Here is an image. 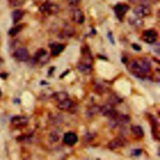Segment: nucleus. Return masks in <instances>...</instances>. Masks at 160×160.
Wrapping results in <instances>:
<instances>
[{"mask_svg":"<svg viewBox=\"0 0 160 160\" xmlns=\"http://www.w3.org/2000/svg\"><path fill=\"white\" fill-rule=\"evenodd\" d=\"M142 3L147 4V5H150V4H156L159 0H142Z\"/></svg>","mask_w":160,"mask_h":160,"instance_id":"c756f323","label":"nucleus"},{"mask_svg":"<svg viewBox=\"0 0 160 160\" xmlns=\"http://www.w3.org/2000/svg\"><path fill=\"white\" fill-rule=\"evenodd\" d=\"M14 58L21 62H26L29 58V53L26 48H19L13 53Z\"/></svg>","mask_w":160,"mask_h":160,"instance_id":"f8f14e48","label":"nucleus"},{"mask_svg":"<svg viewBox=\"0 0 160 160\" xmlns=\"http://www.w3.org/2000/svg\"><path fill=\"white\" fill-rule=\"evenodd\" d=\"M62 34L65 37L66 36L69 37L74 34V29L71 27H66L63 29Z\"/></svg>","mask_w":160,"mask_h":160,"instance_id":"a878e982","label":"nucleus"},{"mask_svg":"<svg viewBox=\"0 0 160 160\" xmlns=\"http://www.w3.org/2000/svg\"><path fill=\"white\" fill-rule=\"evenodd\" d=\"M142 151L141 149H135L132 150V154L134 156H139L141 154Z\"/></svg>","mask_w":160,"mask_h":160,"instance_id":"c85d7f7f","label":"nucleus"},{"mask_svg":"<svg viewBox=\"0 0 160 160\" xmlns=\"http://www.w3.org/2000/svg\"><path fill=\"white\" fill-rule=\"evenodd\" d=\"M108 38H109V41H110L112 44H114V38H113V36H112L111 32H108Z\"/></svg>","mask_w":160,"mask_h":160,"instance_id":"473e14b6","label":"nucleus"},{"mask_svg":"<svg viewBox=\"0 0 160 160\" xmlns=\"http://www.w3.org/2000/svg\"><path fill=\"white\" fill-rule=\"evenodd\" d=\"M81 58L77 64L78 69L82 73L88 74L92 70L93 58L88 46L84 45L81 48Z\"/></svg>","mask_w":160,"mask_h":160,"instance_id":"f03ea898","label":"nucleus"},{"mask_svg":"<svg viewBox=\"0 0 160 160\" xmlns=\"http://www.w3.org/2000/svg\"><path fill=\"white\" fill-rule=\"evenodd\" d=\"M94 137H95L94 134L91 133V132H88L84 136V142H90L94 139Z\"/></svg>","mask_w":160,"mask_h":160,"instance_id":"bb28decb","label":"nucleus"},{"mask_svg":"<svg viewBox=\"0 0 160 160\" xmlns=\"http://www.w3.org/2000/svg\"><path fill=\"white\" fill-rule=\"evenodd\" d=\"M151 66L150 60L147 58L134 59L127 64V69L134 76L144 79L147 77Z\"/></svg>","mask_w":160,"mask_h":160,"instance_id":"f257e3e1","label":"nucleus"},{"mask_svg":"<svg viewBox=\"0 0 160 160\" xmlns=\"http://www.w3.org/2000/svg\"><path fill=\"white\" fill-rule=\"evenodd\" d=\"M11 122L15 127L22 128L28 124L29 119L24 116H15L11 118Z\"/></svg>","mask_w":160,"mask_h":160,"instance_id":"4468645a","label":"nucleus"},{"mask_svg":"<svg viewBox=\"0 0 160 160\" xmlns=\"http://www.w3.org/2000/svg\"><path fill=\"white\" fill-rule=\"evenodd\" d=\"M62 141L65 144L69 146H72L78 142V137L75 132L69 131L64 134Z\"/></svg>","mask_w":160,"mask_h":160,"instance_id":"ddd939ff","label":"nucleus"},{"mask_svg":"<svg viewBox=\"0 0 160 160\" xmlns=\"http://www.w3.org/2000/svg\"><path fill=\"white\" fill-rule=\"evenodd\" d=\"M99 58H100V59H104V60L107 59V58H106V56H103V55H99Z\"/></svg>","mask_w":160,"mask_h":160,"instance_id":"e433bc0d","label":"nucleus"},{"mask_svg":"<svg viewBox=\"0 0 160 160\" xmlns=\"http://www.w3.org/2000/svg\"><path fill=\"white\" fill-rule=\"evenodd\" d=\"M133 12L136 16L139 18H143L151 14V9L149 5L142 3L136 6L133 9Z\"/></svg>","mask_w":160,"mask_h":160,"instance_id":"1a4fd4ad","label":"nucleus"},{"mask_svg":"<svg viewBox=\"0 0 160 160\" xmlns=\"http://www.w3.org/2000/svg\"><path fill=\"white\" fill-rule=\"evenodd\" d=\"M48 82H46V81H42L41 82V84H42V85H44V84H48Z\"/></svg>","mask_w":160,"mask_h":160,"instance_id":"4c0bfd02","label":"nucleus"},{"mask_svg":"<svg viewBox=\"0 0 160 160\" xmlns=\"http://www.w3.org/2000/svg\"><path fill=\"white\" fill-rule=\"evenodd\" d=\"M100 108L101 106H98V105H92L91 106H90L86 111V114L88 117H93L95 115H96L98 112H100Z\"/></svg>","mask_w":160,"mask_h":160,"instance_id":"4be33fe9","label":"nucleus"},{"mask_svg":"<svg viewBox=\"0 0 160 160\" xmlns=\"http://www.w3.org/2000/svg\"><path fill=\"white\" fill-rule=\"evenodd\" d=\"M51 98L57 102H60L66 98H68V94L65 91H61V92H53L51 95Z\"/></svg>","mask_w":160,"mask_h":160,"instance_id":"aec40b11","label":"nucleus"},{"mask_svg":"<svg viewBox=\"0 0 160 160\" xmlns=\"http://www.w3.org/2000/svg\"><path fill=\"white\" fill-rule=\"evenodd\" d=\"M49 60V56L48 51L44 48L38 49L34 53L32 57V62L34 64L44 65L48 62Z\"/></svg>","mask_w":160,"mask_h":160,"instance_id":"20e7f679","label":"nucleus"},{"mask_svg":"<svg viewBox=\"0 0 160 160\" xmlns=\"http://www.w3.org/2000/svg\"><path fill=\"white\" fill-rule=\"evenodd\" d=\"M72 20L77 24H82L85 20V16L83 12L78 8H76L72 11Z\"/></svg>","mask_w":160,"mask_h":160,"instance_id":"dca6fc26","label":"nucleus"},{"mask_svg":"<svg viewBox=\"0 0 160 160\" xmlns=\"http://www.w3.org/2000/svg\"><path fill=\"white\" fill-rule=\"evenodd\" d=\"M131 118L129 115L118 112L114 117L110 118L108 121L109 126L112 128H116L118 126H123L130 122Z\"/></svg>","mask_w":160,"mask_h":160,"instance_id":"7ed1b4c3","label":"nucleus"},{"mask_svg":"<svg viewBox=\"0 0 160 160\" xmlns=\"http://www.w3.org/2000/svg\"><path fill=\"white\" fill-rule=\"evenodd\" d=\"M148 118L151 124V132L154 140L159 141V123L158 119L151 114H148Z\"/></svg>","mask_w":160,"mask_h":160,"instance_id":"423d86ee","label":"nucleus"},{"mask_svg":"<svg viewBox=\"0 0 160 160\" xmlns=\"http://www.w3.org/2000/svg\"><path fill=\"white\" fill-rule=\"evenodd\" d=\"M49 138L53 142L58 141V140L59 139V136L56 132H51L49 134Z\"/></svg>","mask_w":160,"mask_h":160,"instance_id":"cd10ccee","label":"nucleus"},{"mask_svg":"<svg viewBox=\"0 0 160 160\" xmlns=\"http://www.w3.org/2000/svg\"><path fill=\"white\" fill-rule=\"evenodd\" d=\"M122 99L120 97H119L118 96H117L114 94L111 95L108 99V103H109L114 106L122 102Z\"/></svg>","mask_w":160,"mask_h":160,"instance_id":"5701e85b","label":"nucleus"},{"mask_svg":"<svg viewBox=\"0 0 160 160\" xmlns=\"http://www.w3.org/2000/svg\"><path fill=\"white\" fill-rule=\"evenodd\" d=\"M49 47L51 51V55L52 56H58L65 49V45L62 43H58L56 42H51L49 44Z\"/></svg>","mask_w":160,"mask_h":160,"instance_id":"2eb2a0df","label":"nucleus"},{"mask_svg":"<svg viewBox=\"0 0 160 160\" xmlns=\"http://www.w3.org/2000/svg\"><path fill=\"white\" fill-rule=\"evenodd\" d=\"M1 91H0V96H1Z\"/></svg>","mask_w":160,"mask_h":160,"instance_id":"58836bf2","label":"nucleus"},{"mask_svg":"<svg viewBox=\"0 0 160 160\" xmlns=\"http://www.w3.org/2000/svg\"><path fill=\"white\" fill-rule=\"evenodd\" d=\"M9 4L12 7H19L24 4L26 0H8Z\"/></svg>","mask_w":160,"mask_h":160,"instance_id":"393cba45","label":"nucleus"},{"mask_svg":"<svg viewBox=\"0 0 160 160\" xmlns=\"http://www.w3.org/2000/svg\"><path fill=\"white\" fill-rule=\"evenodd\" d=\"M121 62L123 63V64H127V62H128V59L126 56H123L122 58H121Z\"/></svg>","mask_w":160,"mask_h":160,"instance_id":"f704fd0d","label":"nucleus"},{"mask_svg":"<svg viewBox=\"0 0 160 160\" xmlns=\"http://www.w3.org/2000/svg\"><path fill=\"white\" fill-rule=\"evenodd\" d=\"M59 11V8L56 4L49 2V1H46L42 2L39 6V11L47 15H53L56 14Z\"/></svg>","mask_w":160,"mask_h":160,"instance_id":"39448f33","label":"nucleus"},{"mask_svg":"<svg viewBox=\"0 0 160 160\" xmlns=\"http://www.w3.org/2000/svg\"><path fill=\"white\" fill-rule=\"evenodd\" d=\"M74 107V102L73 101L68 98H66L60 102H59L58 103L57 105V108L61 111H68L71 110L72 108Z\"/></svg>","mask_w":160,"mask_h":160,"instance_id":"f3484780","label":"nucleus"},{"mask_svg":"<svg viewBox=\"0 0 160 160\" xmlns=\"http://www.w3.org/2000/svg\"><path fill=\"white\" fill-rule=\"evenodd\" d=\"M131 131L137 139H141L144 136V132L142 127L139 125H132L131 126Z\"/></svg>","mask_w":160,"mask_h":160,"instance_id":"a211bd4d","label":"nucleus"},{"mask_svg":"<svg viewBox=\"0 0 160 160\" xmlns=\"http://www.w3.org/2000/svg\"><path fill=\"white\" fill-rule=\"evenodd\" d=\"M158 38V33L154 29H148L142 32V40L148 44H153L156 42Z\"/></svg>","mask_w":160,"mask_h":160,"instance_id":"0eeeda50","label":"nucleus"},{"mask_svg":"<svg viewBox=\"0 0 160 160\" xmlns=\"http://www.w3.org/2000/svg\"><path fill=\"white\" fill-rule=\"evenodd\" d=\"M66 1L69 5L76 6V5L78 4L81 2V0H66Z\"/></svg>","mask_w":160,"mask_h":160,"instance_id":"2f4dec72","label":"nucleus"},{"mask_svg":"<svg viewBox=\"0 0 160 160\" xmlns=\"http://www.w3.org/2000/svg\"><path fill=\"white\" fill-rule=\"evenodd\" d=\"M24 11L20 9L14 10L12 13V18L13 22L14 24L18 23L20 20L22 19V18L24 16Z\"/></svg>","mask_w":160,"mask_h":160,"instance_id":"6ab92c4d","label":"nucleus"},{"mask_svg":"<svg viewBox=\"0 0 160 160\" xmlns=\"http://www.w3.org/2000/svg\"><path fill=\"white\" fill-rule=\"evenodd\" d=\"M99 112H101L104 116L108 117L109 119L114 117L118 113L114 106L109 103L101 106Z\"/></svg>","mask_w":160,"mask_h":160,"instance_id":"9b49d317","label":"nucleus"},{"mask_svg":"<svg viewBox=\"0 0 160 160\" xmlns=\"http://www.w3.org/2000/svg\"><path fill=\"white\" fill-rule=\"evenodd\" d=\"M128 22L129 24H131V26L135 28H141L144 24V22L141 19V18H139L137 16L129 18L128 19Z\"/></svg>","mask_w":160,"mask_h":160,"instance_id":"412c9836","label":"nucleus"},{"mask_svg":"<svg viewBox=\"0 0 160 160\" xmlns=\"http://www.w3.org/2000/svg\"><path fill=\"white\" fill-rule=\"evenodd\" d=\"M130 7L126 3H118L114 7V12L116 18L120 21H122L126 14L128 12Z\"/></svg>","mask_w":160,"mask_h":160,"instance_id":"6e6552de","label":"nucleus"},{"mask_svg":"<svg viewBox=\"0 0 160 160\" xmlns=\"http://www.w3.org/2000/svg\"><path fill=\"white\" fill-rule=\"evenodd\" d=\"M127 143V139L124 137L119 136L109 141L108 144V148L111 150H114L126 146Z\"/></svg>","mask_w":160,"mask_h":160,"instance_id":"9d476101","label":"nucleus"},{"mask_svg":"<svg viewBox=\"0 0 160 160\" xmlns=\"http://www.w3.org/2000/svg\"><path fill=\"white\" fill-rule=\"evenodd\" d=\"M54 70H55V67H54V66L51 67V68H49V71H48V75H49V76L51 75V74H52V72H54Z\"/></svg>","mask_w":160,"mask_h":160,"instance_id":"c9c22d12","label":"nucleus"},{"mask_svg":"<svg viewBox=\"0 0 160 160\" xmlns=\"http://www.w3.org/2000/svg\"><path fill=\"white\" fill-rule=\"evenodd\" d=\"M23 29V24H18L16 25L12 28H11L8 32V34L11 36H14L16 34H18L19 32H20Z\"/></svg>","mask_w":160,"mask_h":160,"instance_id":"b1692460","label":"nucleus"},{"mask_svg":"<svg viewBox=\"0 0 160 160\" xmlns=\"http://www.w3.org/2000/svg\"><path fill=\"white\" fill-rule=\"evenodd\" d=\"M131 47L132 48V49L136 51H141L142 48L141 47L140 45H139L138 44H136V43H133L131 44Z\"/></svg>","mask_w":160,"mask_h":160,"instance_id":"7c9ffc66","label":"nucleus"},{"mask_svg":"<svg viewBox=\"0 0 160 160\" xmlns=\"http://www.w3.org/2000/svg\"><path fill=\"white\" fill-rule=\"evenodd\" d=\"M69 69H67L66 71H64V72L61 74V76H59V78H64L65 76H66V75L69 73Z\"/></svg>","mask_w":160,"mask_h":160,"instance_id":"72a5a7b5","label":"nucleus"}]
</instances>
